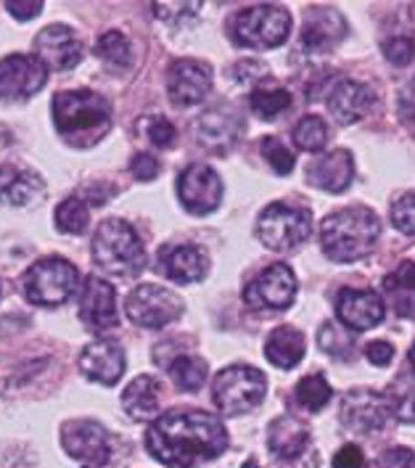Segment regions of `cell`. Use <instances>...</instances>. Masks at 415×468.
<instances>
[{"label":"cell","mask_w":415,"mask_h":468,"mask_svg":"<svg viewBox=\"0 0 415 468\" xmlns=\"http://www.w3.org/2000/svg\"><path fill=\"white\" fill-rule=\"evenodd\" d=\"M230 437L220 419L212 413L177 408L154 420L146 431L151 458L167 468H196L220 458Z\"/></svg>","instance_id":"1"},{"label":"cell","mask_w":415,"mask_h":468,"mask_svg":"<svg viewBox=\"0 0 415 468\" xmlns=\"http://www.w3.org/2000/svg\"><path fill=\"white\" fill-rule=\"evenodd\" d=\"M56 133L74 148H90L112 130V106L93 90H61L53 96Z\"/></svg>","instance_id":"2"},{"label":"cell","mask_w":415,"mask_h":468,"mask_svg":"<svg viewBox=\"0 0 415 468\" xmlns=\"http://www.w3.org/2000/svg\"><path fill=\"white\" fill-rule=\"evenodd\" d=\"M381 236V222L367 207H344L320 225V247L334 262H357L367 257Z\"/></svg>","instance_id":"3"},{"label":"cell","mask_w":415,"mask_h":468,"mask_svg":"<svg viewBox=\"0 0 415 468\" xmlns=\"http://www.w3.org/2000/svg\"><path fill=\"white\" fill-rule=\"evenodd\" d=\"M93 260L109 275L133 278L146 268V249L130 222L109 218L98 225L93 236Z\"/></svg>","instance_id":"4"},{"label":"cell","mask_w":415,"mask_h":468,"mask_svg":"<svg viewBox=\"0 0 415 468\" xmlns=\"http://www.w3.org/2000/svg\"><path fill=\"white\" fill-rule=\"evenodd\" d=\"M292 32V14L283 5L260 3L239 11L230 22V37L236 46L268 50L286 43Z\"/></svg>","instance_id":"5"},{"label":"cell","mask_w":415,"mask_h":468,"mask_svg":"<svg viewBox=\"0 0 415 468\" xmlns=\"http://www.w3.org/2000/svg\"><path fill=\"white\" fill-rule=\"evenodd\" d=\"M80 272L64 257H43L22 275V292L37 307H59L77 292Z\"/></svg>","instance_id":"6"},{"label":"cell","mask_w":415,"mask_h":468,"mask_svg":"<svg viewBox=\"0 0 415 468\" xmlns=\"http://www.w3.org/2000/svg\"><path fill=\"white\" fill-rule=\"evenodd\" d=\"M268 392L265 373L251 366L222 368L212 381V399L225 416H241L254 410Z\"/></svg>","instance_id":"7"},{"label":"cell","mask_w":415,"mask_h":468,"mask_svg":"<svg viewBox=\"0 0 415 468\" xmlns=\"http://www.w3.org/2000/svg\"><path fill=\"white\" fill-rule=\"evenodd\" d=\"M313 233V218L307 209L289 207V204H270L257 220L260 241L272 251H289L299 247Z\"/></svg>","instance_id":"8"},{"label":"cell","mask_w":415,"mask_h":468,"mask_svg":"<svg viewBox=\"0 0 415 468\" xmlns=\"http://www.w3.org/2000/svg\"><path fill=\"white\" fill-rule=\"evenodd\" d=\"M124 313L141 328H165L183 315V299L165 286L144 283L127 294Z\"/></svg>","instance_id":"9"},{"label":"cell","mask_w":415,"mask_h":468,"mask_svg":"<svg viewBox=\"0 0 415 468\" xmlns=\"http://www.w3.org/2000/svg\"><path fill=\"white\" fill-rule=\"evenodd\" d=\"M61 444L67 455L82 468H106L112 461L114 444L112 434L98 420L77 419L61 426Z\"/></svg>","instance_id":"10"},{"label":"cell","mask_w":415,"mask_h":468,"mask_svg":"<svg viewBox=\"0 0 415 468\" xmlns=\"http://www.w3.org/2000/svg\"><path fill=\"white\" fill-rule=\"evenodd\" d=\"M48 82V67L37 56L11 53L0 58V101L32 99Z\"/></svg>","instance_id":"11"},{"label":"cell","mask_w":415,"mask_h":468,"mask_svg":"<svg viewBox=\"0 0 415 468\" xmlns=\"http://www.w3.org/2000/svg\"><path fill=\"white\" fill-rule=\"evenodd\" d=\"M296 299V278L289 265L278 262L260 272L244 289V302L254 310H289Z\"/></svg>","instance_id":"12"},{"label":"cell","mask_w":415,"mask_h":468,"mask_svg":"<svg viewBox=\"0 0 415 468\" xmlns=\"http://www.w3.org/2000/svg\"><path fill=\"white\" fill-rule=\"evenodd\" d=\"M177 197L191 215H209L220 207L222 180L207 165H191L177 177Z\"/></svg>","instance_id":"13"},{"label":"cell","mask_w":415,"mask_h":468,"mask_svg":"<svg viewBox=\"0 0 415 468\" xmlns=\"http://www.w3.org/2000/svg\"><path fill=\"white\" fill-rule=\"evenodd\" d=\"M389 413V397L378 395L373 389H349L342 399V423L363 434L384 429Z\"/></svg>","instance_id":"14"},{"label":"cell","mask_w":415,"mask_h":468,"mask_svg":"<svg viewBox=\"0 0 415 468\" xmlns=\"http://www.w3.org/2000/svg\"><path fill=\"white\" fill-rule=\"evenodd\" d=\"M80 321L85 323L90 331L103 334L117 328L120 315H117V292L112 283H106L103 278L90 275L82 286L80 296Z\"/></svg>","instance_id":"15"},{"label":"cell","mask_w":415,"mask_h":468,"mask_svg":"<svg viewBox=\"0 0 415 468\" xmlns=\"http://www.w3.org/2000/svg\"><path fill=\"white\" fill-rule=\"evenodd\" d=\"M35 56L53 72H69L82 58V46L69 27L50 25L35 37Z\"/></svg>","instance_id":"16"},{"label":"cell","mask_w":415,"mask_h":468,"mask_svg":"<svg viewBox=\"0 0 415 468\" xmlns=\"http://www.w3.org/2000/svg\"><path fill=\"white\" fill-rule=\"evenodd\" d=\"M167 90L177 106L201 103L212 90V72L207 64H201L196 58L172 61L170 72H167Z\"/></svg>","instance_id":"17"},{"label":"cell","mask_w":415,"mask_h":468,"mask_svg":"<svg viewBox=\"0 0 415 468\" xmlns=\"http://www.w3.org/2000/svg\"><path fill=\"white\" fill-rule=\"evenodd\" d=\"M336 315L352 331H367L384 321V302L376 292L342 289L336 294Z\"/></svg>","instance_id":"18"},{"label":"cell","mask_w":415,"mask_h":468,"mask_svg":"<svg viewBox=\"0 0 415 468\" xmlns=\"http://www.w3.org/2000/svg\"><path fill=\"white\" fill-rule=\"evenodd\" d=\"M346 35V25L344 16L336 8L328 5H318L310 8L304 16V27H302V46L310 53H328L336 43H342Z\"/></svg>","instance_id":"19"},{"label":"cell","mask_w":415,"mask_h":468,"mask_svg":"<svg viewBox=\"0 0 415 468\" xmlns=\"http://www.w3.org/2000/svg\"><path fill=\"white\" fill-rule=\"evenodd\" d=\"M80 370L85 378L103 384V387H114L124 373V352L117 342H93L82 349L80 355Z\"/></svg>","instance_id":"20"},{"label":"cell","mask_w":415,"mask_h":468,"mask_svg":"<svg viewBox=\"0 0 415 468\" xmlns=\"http://www.w3.org/2000/svg\"><path fill=\"white\" fill-rule=\"evenodd\" d=\"M328 109H331V114L344 124H352L357 122V120H363L367 112L373 109V103H376V93L363 85V82H357V80H349V77H344L339 82H334L331 85V90H328Z\"/></svg>","instance_id":"21"},{"label":"cell","mask_w":415,"mask_h":468,"mask_svg":"<svg viewBox=\"0 0 415 468\" xmlns=\"http://www.w3.org/2000/svg\"><path fill=\"white\" fill-rule=\"evenodd\" d=\"M196 141L204 148L215 151V154H228L236 146L241 122L233 112L228 109H209L196 120Z\"/></svg>","instance_id":"22"},{"label":"cell","mask_w":415,"mask_h":468,"mask_svg":"<svg viewBox=\"0 0 415 468\" xmlns=\"http://www.w3.org/2000/svg\"><path fill=\"white\" fill-rule=\"evenodd\" d=\"M307 177L313 186H318L328 194H342L349 188L352 177H355V162L352 154L336 148L325 156H318L310 167H307Z\"/></svg>","instance_id":"23"},{"label":"cell","mask_w":415,"mask_h":468,"mask_svg":"<svg viewBox=\"0 0 415 468\" xmlns=\"http://www.w3.org/2000/svg\"><path fill=\"white\" fill-rule=\"evenodd\" d=\"M46 194V183L37 173L22 170L16 165L0 167V204L11 207H32Z\"/></svg>","instance_id":"24"},{"label":"cell","mask_w":415,"mask_h":468,"mask_svg":"<svg viewBox=\"0 0 415 468\" xmlns=\"http://www.w3.org/2000/svg\"><path fill=\"white\" fill-rule=\"evenodd\" d=\"M159 262H162V272L177 281V283H196L201 281L209 265H207V254L194 244H172L159 251Z\"/></svg>","instance_id":"25"},{"label":"cell","mask_w":415,"mask_h":468,"mask_svg":"<svg viewBox=\"0 0 415 468\" xmlns=\"http://www.w3.org/2000/svg\"><path fill=\"white\" fill-rule=\"evenodd\" d=\"M270 450L283 458V461H293L299 458L307 444H310V431L302 420H296L293 416H281L270 423V434H268Z\"/></svg>","instance_id":"26"},{"label":"cell","mask_w":415,"mask_h":468,"mask_svg":"<svg viewBox=\"0 0 415 468\" xmlns=\"http://www.w3.org/2000/svg\"><path fill=\"white\" fill-rule=\"evenodd\" d=\"M124 413L133 420H151L159 413V381L154 376H138L122 392Z\"/></svg>","instance_id":"27"},{"label":"cell","mask_w":415,"mask_h":468,"mask_svg":"<svg viewBox=\"0 0 415 468\" xmlns=\"http://www.w3.org/2000/svg\"><path fill=\"white\" fill-rule=\"evenodd\" d=\"M384 294L399 318H415V262H402L384 278Z\"/></svg>","instance_id":"28"},{"label":"cell","mask_w":415,"mask_h":468,"mask_svg":"<svg viewBox=\"0 0 415 468\" xmlns=\"http://www.w3.org/2000/svg\"><path fill=\"white\" fill-rule=\"evenodd\" d=\"M265 357L275 368H293L304 357V336L293 325H281L270 334Z\"/></svg>","instance_id":"29"},{"label":"cell","mask_w":415,"mask_h":468,"mask_svg":"<svg viewBox=\"0 0 415 468\" xmlns=\"http://www.w3.org/2000/svg\"><path fill=\"white\" fill-rule=\"evenodd\" d=\"M170 376L177 389L198 392L207 381V363L194 355H177L170 363Z\"/></svg>","instance_id":"30"},{"label":"cell","mask_w":415,"mask_h":468,"mask_svg":"<svg viewBox=\"0 0 415 468\" xmlns=\"http://www.w3.org/2000/svg\"><path fill=\"white\" fill-rule=\"evenodd\" d=\"M96 53L101 61H106L114 69H130L133 64V46L120 29H109L98 37Z\"/></svg>","instance_id":"31"},{"label":"cell","mask_w":415,"mask_h":468,"mask_svg":"<svg viewBox=\"0 0 415 468\" xmlns=\"http://www.w3.org/2000/svg\"><path fill=\"white\" fill-rule=\"evenodd\" d=\"M251 112L260 120H275L281 112H286L292 106V93L283 88H265V90H254L249 99Z\"/></svg>","instance_id":"32"},{"label":"cell","mask_w":415,"mask_h":468,"mask_svg":"<svg viewBox=\"0 0 415 468\" xmlns=\"http://www.w3.org/2000/svg\"><path fill=\"white\" fill-rule=\"evenodd\" d=\"M88 220H90V218H88V207H85L82 198H64V201L56 207V228H59L61 233L80 236V233H85Z\"/></svg>","instance_id":"33"},{"label":"cell","mask_w":415,"mask_h":468,"mask_svg":"<svg viewBox=\"0 0 415 468\" xmlns=\"http://www.w3.org/2000/svg\"><path fill=\"white\" fill-rule=\"evenodd\" d=\"M325 141H328V127L315 114L302 117L296 122V127H293V144L302 148V151L318 154L320 148L325 146Z\"/></svg>","instance_id":"34"},{"label":"cell","mask_w":415,"mask_h":468,"mask_svg":"<svg viewBox=\"0 0 415 468\" xmlns=\"http://www.w3.org/2000/svg\"><path fill=\"white\" fill-rule=\"evenodd\" d=\"M331 399V387L323 376H304L299 384H296V402L307 410H320L325 408Z\"/></svg>","instance_id":"35"},{"label":"cell","mask_w":415,"mask_h":468,"mask_svg":"<svg viewBox=\"0 0 415 468\" xmlns=\"http://www.w3.org/2000/svg\"><path fill=\"white\" fill-rule=\"evenodd\" d=\"M318 345L323 346V352H328L331 357H349L352 355V349H355V342H352V336L344 331L342 325H336V323H323L318 331Z\"/></svg>","instance_id":"36"},{"label":"cell","mask_w":415,"mask_h":468,"mask_svg":"<svg viewBox=\"0 0 415 468\" xmlns=\"http://www.w3.org/2000/svg\"><path fill=\"white\" fill-rule=\"evenodd\" d=\"M391 413L402 423H415V384H397L389 395Z\"/></svg>","instance_id":"37"},{"label":"cell","mask_w":415,"mask_h":468,"mask_svg":"<svg viewBox=\"0 0 415 468\" xmlns=\"http://www.w3.org/2000/svg\"><path fill=\"white\" fill-rule=\"evenodd\" d=\"M141 130L146 133V138L154 144L156 148H167L175 144V127L167 117L162 114H151L146 120H141Z\"/></svg>","instance_id":"38"},{"label":"cell","mask_w":415,"mask_h":468,"mask_svg":"<svg viewBox=\"0 0 415 468\" xmlns=\"http://www.w3.org/2000/svg\"><path fill=\"white\" fill-rule=\"evenodd\" d=\"M262 156L268 159V165L278 175H289L293 170V154L283 146L278 138H265L262 141Z\"/></svg>","instance_id":"39"},{"label":"cell","mask_w":415,"mask_h":468,"mask_svg":"<svg viewBox=\"0 0 415 468\" xmlns=\"http://www.w3.org/2000/svg\"><path fill=\"white\" fill-rule=\"evenodd\" d=\"M391 222L399 233L415 236V194H405L391 204Z\"/></svg>","instance_id":"40"},{"label":"cell","mask_w":415,"mask_h":468,"mask_svg":"<svg viewBox=\"0 0 415 468\" xmlns=\"http://www.w3.org/2000/svg\"><path fill=\"white\" fill-rule=\"evenodd\" d=\"M151 8H154V14L162 22H172L175 25V22H186V19L196 16L201 3H154Z\"/></svg>","instance_id":"41"},{"label":"cell","mask_w":415,"mask_h":468,"mask_svg":"<svg viewBox=\"0 0 415 468\" xmlns=\"http://www.w3.org/2000/svg\"><path fill=\"white\" fill-rule=\"evenodd\" d=\"M381 50L394 67H408L415 58V43L410 37H391L381 46Z\"/></svg>","instance_id":"42"},{"label":"cell","mask_w":415,"mask_h":468,"mask_svg":"<svg viewBox=\"0 0 415 468\" xmlns=\"http://www.w3.org/2000/svg\"><path fill=\"white\" fill-rule=\"evenodd\" d=\"M370 468H415V452L410 447H389L370 463Z\"/></svg>","instance_id":"43"},{"label":"cell","mask_w":415,"mask_h":468,"mask_svg":"<svg viewBox=\"0 0 415 468\" xmlns=\"http://www.w3.org/2000/svg\"><path fill=\"white\" fill-rule=\"evenodd\" d=\"M397 112H399V120L405 122V127L415 135V77L399 90V99H397Z\"/></svg>","instance_id":"44"},{"label":"cell","mask_w":415,"mask_h":468,"mask_svg":"<svg viewBox=\"0 0 415 468\" xmlns=\"http://www.w3.org/2000/svg\"><path fill=\"white\" fill-rule=\"evenodd\" d=\"M230 77L241 85H249V82H260L268 77V67L262 61H239L233 69H230Z\"/></svg>","instance_id":"45"},{"label":"cell","mask_w":415,"mask_h":468,"mask_svg":"<svg viewBox=\"0 0 415 468\" xmlns=\"http://www.w3.org/2000/svg\"><path fill=\"white\" fill-rule=\"evenodd\" d=\"M130 173L135 175L138 180L148 183V180H154L159 175V162L151 154H135L133 162H130Z\"/></svg>","instance_id":"46"},{"label":"cell","mask_w":415,"mask_h":468,"mask_svg":"<svg viewBox=\"0 0 415 468\" xmlns=\"http://www.w3.org/2000/svg\"><path fill=\"white\" fill-rule=\"evenodd\" d=\"M366 455L357 444H344L342 450L334 455V468H363Z\"/></svg>","instance_id":"47"},{"label":"cell","mask_w":415,"mask_h":468,"mask_svg":"<svg viewBox=\"0 0 415 468\" xmlns=\"http://www.w3.org/2000/svg\"><path fill=\"white\" fill-rule=\"evenodd\" d=\"M5 8H8V14L11 16H16V19H22V22H27V19H35V16H40V11H43V3L40 0H8L5 3Z\"/></svg>","instance_id":"48"},{"label":"cell","mask_w":415,"mask_h":468,"mask_svg":"<svg viewBox=\"0 0 415 468\" xmlns=\"http://www.w3.org/2000/svg\"><path fill=\"white\" fill-rule=\"evenodd\" d=\"M366 355L373 366L384 368V366H389L391 357H394V346H391L389 342H370L366 349Z\"/></svg>","instance_id":"49"},{"label":"cell","mask_w":415,"mask_h":468,"mask_svg":"<svg viewBox=\"0 0 415 468\" xmlns=\"http://www.w3.org/2000/svg\"><path fill=\"white\" fill-rule=\"evenodd\" d=\"M410 363H413V368H415V345L410 346Z\"/></svg>","instance_id":"50"},{"label":"cell","mask_w":415,"mask_h":468,"mask_svg":"<svg viewBox=\"0 0 415 468\" xmlns=\"http://www.w3.org/2000/svg\"><path fill=\"white\" fill-rule=\"evenodd\" d=\"M244 468H257V463H254V461H249V463H244Z\"/></svg>","instance_id":"51"}]
</instances>
